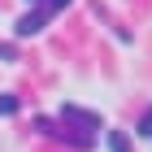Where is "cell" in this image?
Here are the masks:
<instances>
[{
    "mask_svg": "<svg viewBox=\"0 0 152 152\" xmlns=\"http://www.w3.org/2000/svg\"><path fill=\"white\" fill-rule=\"evenodd\" d=\"M18 109H22V100L13 91H0V117H18Z\"/></svg>",
    "mask_w": 152,
    "mask_h": 152,
    "instance_id": "obj_5",
    "label": "cell"
},
{
    "mask_svg": "<svg viewBox=\"0 0 152 152\" xmlns=\"http://www.w3.org/2000/svg\"><path fill=\"white\" fill-rule=\"evenodd\" d=\"M135 135H139V139H152V109H148V113L139 117V126H135Z\"/></svg>",
    "mask_w": 152,
    "mask_h": 152,
    "instance_id": "obj_6",
    "label": "cell"
},
{
    "mask_svg": "<svg viewBox=\"0 0 152 152\" xmlns=\"http://www.w3.org/2000/svg\"><path fill=\"white\" fill-rule=\"evenodd\" d=\"M104 148L109 152H135V139H130L126 130H109V135H104Z\"/></svg>",
    "mask_w": 152,
    "mask_h": 152,
    "instance_id": "obj_3",
    "label": "cell"
},
{
    "mask_svg": "<svg viewBox=\"0 0 152 152\" xmlns=\"http://www.w3.org/2000/svg\"><path fill=\"white\" fill-rule=\"evenodd\" d=\"M26 4H35V0H26Z\"/></svg>",
    "mask_w": 152,
    "mask_h": 152,
    "instance_id": "obj_7",
    "label": "cell"
},
{
    "mask_svg": "<svg viewBox=\"0 0 152 152\" xmlns=\"http://www.w3.org/2000/svg\"><path fill=\"white\" fill-rule=\"evenodd\" d=\"M61 122H78L83 130H104V117L91 113V109H78V104H61Z\"/></svg>",
    "mask_w": 152,
    "mask_h": 152,
    "instance_id": "obj_2",
    "label": "cell"
},
{
    "mask_svg": "<svg viewBox=\"0 0 152 152\" xmlns=\"http://www.w3.org/2000/svg\"><path fill=\"white\" fill-rule=\"evenodd\" d=\"M0 61H4V65L22 61V48H18V39H0Z\"/></svg>",
    "mask_w": 152,
    "mask_h": 152,
    "instance_id": "obj_4",
    "label": "cell"
},
{
    "mask_svg": "<svg viewBox=\"0 0 152 152\" xmlns=\"http://www.w3.org/2000/svg\"><path fill=\"white\" fill-rule=\"evenodd\" d=\"M70 4L74 0H35V4L13 22V39H31V35H39V31H48V22H52L61 9H70Z\"/></svg>",
    "mask_w": 152,
    "mask_h": 152,
    "instance_id": "obj_1",
    "label": "cell"
}]
</instances>
